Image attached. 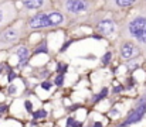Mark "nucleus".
<instances>
[{"instance_id":"ddd939ff","label":"nucleus","mask_w":146,"mask_h":127,"mask_svg":"<svg viewBox=\"0 0 146 127\" xmlns=\"http://www.w3.org/2000/svg\"><path fill=\"white\" fill-rule=\"evenodd\" d=\"M106 96H108V88H102L101 92L97 93V95L92 97V102H94V103H98V102H101V100H102L104 97H106Z\"/></svg>"},{"instance_id":"9d476101","label":"nucleus","mask_w":146,"mask_h":127,"mask_svg":"<svg viewBox=\"0 0 146 127\" xmlns=\"http://www.w3.org/2000/svg\"><path fill=\"white\" fill-rule=\"evenodd\" d=\"M136 4L135 0H113V1H108L106 6H115V9H131Z\"/></svg>"},{"instance_id":"4be33fe9","label":"nucleus","mask_w":146,"mask_h":127,"mask_svg":"<svg viewBox=\"0 0 146 127\" xmlns=\"http://www.w3.org/2000/svg\"><path fill=\"white\" fill-rule=\"evenodd\" d=\"M123 90H125V86H123V85H116V86H113V89H112L113 93H121V92H123Z\"/></svg>"},{"instance_id":"aec40b11","label":"nucleus","mask_w":146,"mask_h":127,"mask_svg":"<svg viewBox=\"0 0 146 127\" xmlns=\"http://www.w3.org/2000/svg\"><path fill=\"white\" fill-rule=\"evenodd\" d=\"M67 126H70V127H80V126H81V123H78V122H75L72 117H70V119L67 120Z\"/></svg>"},{"instance_id":"9b49d317","label":"nucleus","mask_w":146,"mask_h":127,"mask_svg":"<svg viewBox=\"0 0 146 127\" xmlns=\"http://www.w3.org/2000/svg\"><path fill=\"white\" fill-rule=\"evenodd\" d=\"M17 57H19V64H24L29 61V57H30V49L26 47V45H20L16 51Z\"/></svg>"},{"instance_id":"c85d7f7f","label":"nucleus","mask_w":146,"mask_h":127,"mask_svg":"<svg viewBox=\"0 0 146 127\" xmlns=\"http://www.w3.org/2000/svg\"><path fill=\"white\" fill-rule=\"evenodd\" d=\"M3 69H4V66H3V65H1V64H0V74H1V72H3Z\"/></svg>"},{"instance_id":"412c9836","label":"nucleus","mask_w":146,"mask_h":127,"mask_svg":"<svg viewBox=\"0 0 146 127\" xmlns=\"http://www.w3.org/2000/svg\"><path fill=\"white\" fill-rule=\"evenodd\" d=\"M24 107H26V112L27 113H33V103L30 100H26L24 102Z\"/></svg>"},{"instance_id":"a211bd4d","label":"nucleus","mask_w":146,"mask_h":127,"mask_svg":"<svg viewBox=\"0 0 146 127\" xmlns=\"http://www.w3.org/2000/svg\"><path fill=\"white\" fill-rule=\"evenodd\" d=\"M135 86H136V81H135L132 76H129V78H128V85L125 86V90H131V89L135 88Z\"/></svg>"},{"instance_id":"f3484780","label":"nucleus","mask_w":146,"mask_h":127,"mask_svg":"<svg viewBox=\"0 0 146 127\" xmlns=\"http://www.w3.org/2000/svg\"><path fill=\"white\" fill-rule=\"evenodd\" d=\"M64 79H65L64 75L58 74V75L54 78V85H55V86H62V85H64Z\"/></svg>"},{"instance_id":"a878e982","label":"nucleus","mask_w":146,"mask_h":127,"mask_svg":"<svg viewBox=\"0 0 146 127\" xmlns=\"http://www.w3.org/2000/svg\"><path fill=\"white\" fill-rule=\"evenodd\" d=\"M7 110H9V106L7 105H0V114L1 113H6Z\"/></svg>"},{"instance_id":"dca6fc26","label":"nucleus","mask_w":146,"mask_h":127,"mask_svg":"<svg viewBox=\"0 0 146 127\" xmlns=\"http://www.w3.org/2000/svg\"><path fill=\"white\" fill-rule=\"evenodd\" d=\"M67 69H68V64L58 62V65H57V72H58V74H61V75H65Z\"/></svg>"},{"instance_id":"f257e3e1","label":"nucleus","mask_w":146,"mask_h":127,"mask_svg":"<svg viewBox=\"0 0 146 127\" xmlns=\"http://www.w3.org/2000/svg\"><path fill=\"white\" fill-rule=\"evenodd\" d=\"M135 13L131 14L121 26L119 38L122 41H132L146 58V1H138Z\"/></svg>"},{"instance_id":"f03ea898","label":"nucleus","mask_w":146,"mask_h":127,"mask_svg":"<svg viewBox=\"0 0 146 127\" xmlns=\"http://www.w3.org/2000/svg\"><path fill=\"white\" fill-rule=\"evenodd\" d=\"M60 13L77 18H82V16H91L97 3L95 1H87V0H65L60 3Z\"/></svg>"},{"instance_id":"393cba45","label":"nucleus","mask_w":146,"mask_h":127,"mask_svg":"<svg viewBox=\"0 0 146 127\" xmlns=\"http://www.w3.org/2000/svg\"><path fill=\"white\" fill-rule=\"evenodd\" d=\"M14 92H16V86H14V85H10L9 89H7V93H9V95H13Z\"/></svg>"},{"instance_id":"2eb2a0df","label":"nucleus","mask_w":146,"mask_h":127,"mask_svg":"<svg viewBox=\"0 0 146 127\" xmlns=\"http://www.w3.org/2000/svg\"><path fill=\"white\" fill-rule=\"evenodd\" d=\"M111 59H112V52H111V51H106V52L102 55L101 62H102V65H108V64L111 62Z\"/></svg>"},{"instance_id":"4468645a","label":"nucleus","mask_w":146,"mask_h":127,"mask_svg":"<svg viewBox=\"0 0 146 127\" xmlns=\"http://www.w3.org/2000/svg\"><path fill=\"white\" fill-rule=\"evenodd\" d=\"M47 112L44 110V109H40V110H37V112H33V117H34V120H38V119H46L47 117Z\"/></svg>"},{"instance_id":"6ab92c4d","label":"nucleus","mask_w":146,"mask_h":127,"mask_svg":"<svg viewBox=\"0 0 146 127\" xmlns=\"http://www.w3.org/2000/svg\"><path fill=\"white\" fill-rule=\"evenodd\" d=\"M6 68L9 69V76H7V81H9V82H13V81H14V79L17 78V75L14 74V71H13V69H11V68H10L9 65H7Z\"/></svg>"},{"instance_id":"f8f14e48","label":"nucleus","mask_w":146,"mask_h":127,"mask_svg":"<svg viewBox=\"0 0 146 127\" xmlns=\"http://www.w3.org/2000/svg\"><path fill=\"white\" fill-rule=\"evenodd\" d=\"M37 54H48V44H47V40H43L37 45V48L34 49L33 55H37Z\"/></svg>"},{"instance_id":"423d86ee","label":"nucleus","mask_w":146,"mask_h":127,"mask_svg":"<svg viewBox=\"0 0 146 127\" xmlns=\"http://www.w3.org/2000/svg\"><path fill=\"white\" fill-rule=\"evenodd\" d=\"M95 31L98 33V36H101V37H109V36L115 34L116 24H115V21L112 18L102 17L99 21L95 23Z\"/></svg>"},{"instance_id":"5701e85b","label":"nucleus","mask_w":146,"mask_h":127,"mask_svg":"<svg viewBox=\"0 0 146 127\" xmlns=\"http://www.w3.org/2000/svg\"><path fill=\"white\" fill-rule=\"evenodd\" d=\"M74 41H75V40H68L65 44H62V45H61V48H60V52H64V51H65V49H67V48H68V47H70Z\"/></svg>"},{"instance_id":"cd10ccee","label":"nucleus","mask_w":146,"mask_h":127,"mask_svg":"<svg viewBox=\"0 0 146 127\" xmlns=\"http://www.w3.org/2000/svg\"><path fill=\"white\" fill-rule=\"evenodd\" d=\"M94 127H102V123H99V122H95V123H94Z\"/></svg>"},{"instance_id":"0eeeda50","label":"nucleus","mask_w":146,"mask_h":127,"mask_svg":"<svg viewBox=\"0 0 146 127\" xmlns=\"http://www.w3.org/2000/svg\"><path fill=\"white\" fill-rule=\"evenodd\" d=\"M141 55V51L139 48L133 44L132 41H122L119 45V57L125 61H129V59H135L136 57Z\"/></svg>"},{"instance_id":"1a4fd4ad","label":"nucleus","mask_w":146,"mask_h":127,"mask_svg":"<svg viewBox=\"0 0 146 127\" xmlns=\"http://www.w3.org/2000/svg\"><path fill=\"white\" fill-rule=\"evenodd\" d=\"M47 3L48 1H46V0H23L21 1V4L24 6L26 10H40Z\"/></svg>"},{"instance_id":"20e7f679","label":"nucleus","mask_w":146,"mask_h":127,"mask_svg":"<svg viewBox=\"0 0 146 127\" xmlns=\"http://www.w3.org/2000/svg\"><path fill=\"white\" fill-rule=\"evenodd\" d=\"M17 7L13 1H0V31L10 27L17 18Z\"/></svg>"},{"instance_id":"7ed1b4c3","label":"nucleus","mask_w":146,"mask_h":127,"mask_svg":"<svg viewBox=\"0 0 146 127\" xmlns=\"http://www.w3.org/2000/svg\"><path fill=\"white\" fill-rule=\"evenodd\" d=\"M27 34V28H26V23L17 27H7L4 30L0 31V47L1 48H10L17 41H20L23 37H26Z\"/></svg>"},{"instance_id":"39448f33","label":"nucleus","mask_w":146,"mask_h":127,"mask_svg":"<svg viewBox=\"0 0 146 127\" xmlns=\"http://www.w3.org/2000/svg\"><path fill=\"white\" fill-rule=\"evenodd\" d=\"M54 27L51 20H50L48 11H38L37 14L29 17L26 21V28L27 31H36V30H43V28H51Z\"/></svg>"},{"instance_id":"bb28decb","label":"nucleus","mask_w":146,"mask_h":127,"mask_svg":"<svg viewBox=\"0 0 146 127\" xmlns=\"http://www.w3.org/2000/svg\"><path fill=\"white\" fill-rule=\"evenodd\" d=\"M77 109H78V105H75V106H71L68 110H70V112H74V110H77Z\"/></svg>"},{"instance_id":"6e6552de","label":"nucleus","mask_w":146,"mask_h":127,"mask_svg":"<svg viewBox=\"0 0 146 127\" xmlns=\"http://www.w3.org/2000/svg\"><path fill=\"white\" fill-rule=\"evenodd\" d=\"M145 116H146V105L136 106V107L128 114V117L121 123V127H129V126H132V124H136V123H139Z\"/></svg>"},{"instance_id":"b1692460","label":"nucleus","mask_w":146,"mask_h":127,"mask_svg":"<svg viewBox=\"0 0 146 127\" xmlns=\"http://www.w3.org/2000/svg\"><path fill=\"white\" fill-rule=\"evenodd\" d=\"M41 88H43L44 90H50V89L52 88V84L48 82V81H44V82H41Z\"/></svg>"}]
</instances>
